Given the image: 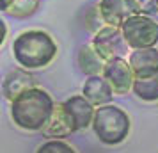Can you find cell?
Segmentation results:
<instances>
[{
	"mask_svg": "<svg viewBox=\"0 0 158 153\" xmlns=\"http://www.w3.org/2000/svg\"><path fill=\"white\" fill-rule=\"evenodd\" d=\"M55 109V102L41 87H32L11 102V117L16 126L23 130L37 132L48 125Z\"/></svg>",
	"mask_w": 158,
	"mask_h": 153,
	"instance_id": "cell-1",
	"label": "cell"
},
{
	"mask_svg": "<svg viewBox=\"0 0 158 153\" xmlns=\"http://www.w3.org/2000/svg\"><path fill=\"white\" fill-rule=\"evenodd\" d=\"M55 39L41 29H29L18 34L13 41V55L18 64L25 70L46 68L57 57Z\"/></svg>",
	"mask_w": 158,
	"mask_h": 153,
	"instance_id": "cell-2",
	"label": "cell"
},
{
	"mask_svg": "<svg viewBox=\"0 0 158 153\" xmlns=\"http://www.w3.org/2000/svg\"><path fill=\"white\" fill-rule=\"evenodd\" d=\"M93 130L103 144H121L131 130L130 116L117 105H112V103L101 105L94 112Z\"/></svg>",
	"mask_w": 158,
	"mask_h": 153,
	"instance_id": "cell-3",
	"label": "cell"
},
{
	"mask_svg": "<svg viewBox=\"0 0 158 153\" xmlns=\"http://www.w3.org/2000/svg\"><path fill=\"white\" fill-rule=\"evenodd\" d=\"M123 36L131 50L151 48L158 43V20L146 15H133L121 25Z\"/></svg>",
	"mask_w": 158,
	"mask_h": 153,
	"instance_id": "cell-4",
	"label": "cell"
},
{
	"mask_svg": "<svg viewBox=\"0 0 158 153\" xmlns=\"http://www.w3.org/2000/svg\"><path fill=\"white\" fill-rule=\"evenodd\" d=\"M93 46L105 61L124 57V53L130 48L123 36L121 27H114V25H103L101 29L96 30L93 37Z\"/></svg>",
	"mask_w": 158,
	"mask_h": 153,
	"instance_id": "cell-5",
	"label": "cell"
},
{
	"mask_svg": "<svg viewBox=\"0 0 158 153\" xmlns=\"http://www.w3.org/2000/svg\"><path fill=\"white\" fill-rule=\"evenodd\" d=\"M101 75L112 86L115 95H126L130 89H133L135 73L130 66V61H126L124 57H115L107 61Z\"/></svg>",
	"mask_w": 158,
	"mask_h": 153,
	"instance_id": "cell-6",
	"label": "cell"
},
{
	"mask_svg": "<svg viewBox=\"0 0 158 153\" xmlns=\"http://www.w3.org/2000/svg\"><path fill=\"white\" fill-rule=\"evenodd\" d=\"M98 13L105 25L121 27L130 16L139 15L131 0H100Z\"/></svg>",
	"mask_w": 158,
	"mask_h": 153,
	"instance_id": "cell-7",
	"label": "cell"
},
{
	"mask_svg": "<svg viewBox=\"0 0 158 153\" xmlns=\"http://www.w3.org/2000/svg\"><path fill=\"white\" fill-rule=\"evenodd\" d=\"M75 132H78L75 117L71 116V112L68 110V107L62 103H55V109L52 114L48 125L43 128V134L46 137H53V139H64L68 135H71Z\"/></svg>",
	"mask_w": 158,
	"mask_h": 153,
	"instance_id": "cell-8",
	"label": "cell"
},
{
	"mask_svg": "<svg viewBox=\"0 0 158 153\" xmlns=\"http://www.w3.org/2000/svg\"><path fill=\"white\" fill-rule=\"evenodd\" d=\"M32 87H36V77L30 73V70H25V68L11 70L2 82V93L9 102L16 100L22 93Z\"/></svg>",
	"mask_w": 158,
	"mask_h": 153,
	"instance_id": "cell-9",
	"label": "cell"
},
{
	"mask_svg": "<svg viewBox=\"0 0 158 153\" xmlns=\"http://www.w3.org/2000/svg\"><path fill=\"white\" fill-rule=\"evenodd\" d=\"M128 61L135 73V79H146L158 73V50L155 46L131 50Z\"/></svg>",
	"mask_w": 158,
	"mask_h": 153,
	"instance_id": "cell-10",
	"label": "cell"
},
{
	"mask_svg": "<svg viewBox=\"0 0 158 153\" xmlns=\"http://www.w3.org/2000/svg\"><path fill=\"white\" fill-rule=\"evenodd\" d=\"M82 95L94 107H101V105H108L112 102L115 93L103 75H94V77H89L85 80L84 87H82Z\"/></svg>",
	"mask_w": 158,
	"mask_h": 153,
	"instance_id": "cell-11",
	"label": "cell"
},
{
	"mask_svg": "<svg viewBox=\"0 0 158 153\" xmlns=\"http://www.w3.org/2000/svg\"><path fill=\"white\" fill-rule=\"evenodd\" d=\"M64 105L68 107V110L71 112V116L75 117V123H77V128H78V130H84L87 126H93L96 107H94L84 95L69 96L68 100H64Z\"/></svg>",
	"mask_w": 158,
	"mask_h": 153,
	"instance_id": "cell-12",
	"label": "cell"
},
{
	"mask_svg": "<svg viewBox=\"0 0 158 153\" xmlns=\"http://www.w3.org/2000/svg\"><path fill=\"white\" fill-rule=\"evenodd\" d=\"M77 64H78L80 71L84 73V75L94 77V75H101V73H103V68L107 64V61L96 52V48H94L93 43H91V45H84V46L78 48Z\"/></svg>",
	"mask_w": 158,
	"mask_h": 153,
	"instance_id": "cell-13",
	"label": "cell"
},
{
	"mask_svg": "<svg viewBox=\"0 0 158 153\" xmlns=\"http://www.w3.org/2000/svg\"><path fill=\"white\" fill-rule=\"evenodd\" d=\"M131 91L142 102H156L158 100V73L153 75V77H146V79H135Z\"/></svg>",
	"mask_w": 158,
	"mask_h": 153,
	"instance_id": "cell-14",
	"label": "cell"
},
{
	"mask_svg": "<svg viewBox=\"0 0 158 153\" xmlns=\"http://www.w3.org/2000/svg\"><path fill=\"white\" fill-rule=\"evenodd\" d=\"M39 2L41 0H13L11 6H9L4 13L13 18L23 20V18H29L39 9Z\"/></svg>",
	"mask_w": 158,
	"mask_h": 153,
	"instance_id": "cell-15",
	"label": "cell"
},
{
	"mask_svg": "<svg viewBox=\"0 0 158 153\" xmlns=\"http://www.w3.org/2000/svg\"><path fill=\"white\" fill-rule=\"evenodd\" d=\"M36 153H77L71 144L64 142L62 139H50L37 148Z\"/></svg>",
	"mask_w": 158,
	"mask_h": 153,
	"instance_id": "cell-16",
	"label": "cell"
},
{
	"mask_svg": "<svg viewBox=\"0 0 158 153\" xmlns=\"http://www.w3.org/2000/svg\"><path fill=\"white\" fill-rule=\"evenodd\" d=\"M139 15H146L158 20V0H131Z\"/></svg>",
	"mask_w": 158,
	"mask_h": 153,
	"instance_id": "cell-17",
	"label": "cell"
},
{
	"mask_svg": "<svg viewBox=\"0 0 158 153\" xmlns=\"http://www.w3.org/2000/svg\"><path fill=\"white\" fill-rule=\"evenodd\" d=\"M11 2H13V0H2V11H6V9L11 6Z\"/></svg>",
	"mask_w": 158,
	"mask_h": 153,
	"instance_id": "cell-18",
	"label": "cell"
}]
</instances>
